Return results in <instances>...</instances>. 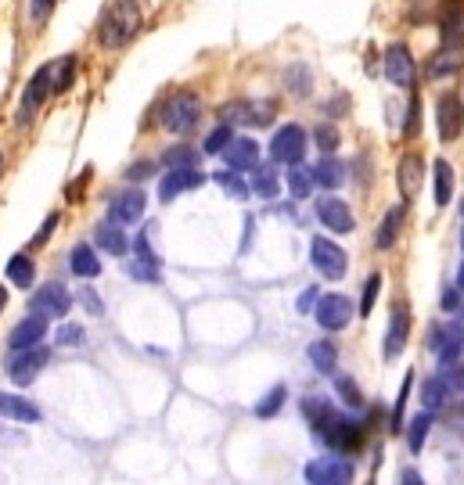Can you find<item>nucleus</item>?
Returning a JSON list of instances; mask_svg holds the SVG:
<instances>
[{
  "label": "nucleus",
  "mask_w": 464,
  "mask_h": 485,
  "mask_svg": "<svg viewBox=\"0 0 464 485\" xmlns=\"http://www.w3.org/2000/svg\"><path fill=\"white\" fill-rule=\"evenodd\" d=\"M313 141H317L321 151H335V148H338V130H335V126H317Z\"/></svg>",
  "instance_id": "43"
},
{
  "label": "nucleus",
  "mask_w": 464,
  "mask_h": 485,
  "mask_svg": "<svg viewBox=\"0 0 464 485\" xmlns=\"http://www.w3.org/2000/svg\"><path fill=\"white\" fill-rule=\"evenodd\" d=\"M457 287L464 291V263H460V273H457Z\"/></svg>",
  "instance_id": "56"
},
{
  "label": "nucleus",
  "mask_w": 464,
  "mask_h": 485,
  "mask_svg": "<svg viewBox=\"0 0 464 485\" xmlns=\"http://www.w3.org/2000/svg\"><path fill=\"white\" fill-rule=\"evenodd\" d=\"M137 255H141L144 263H155V252H151V241H148V234H141V238H137Z\"/></svg>",
  "instance_id": "52"
},
{
  "label": "nucleus",
  "mask_w": 464,
  "mask_h": 485,
  "mask_svg": "<svg viewBox=\"0 0 464 485\" xmlns=\"http://www.w3.org/2000/svg\"><path fill=\"white\" fill-rule=\"evenodd\" d=\"M141 26V8L137 0H116L102 19V44L105 47H123Z\"/></svg>",
  "instance_id": "2"
},
{
  "label": "nucleus",
  "mask_w": 464,
  "mask_h": 485,
  "mask_svg": "<svg viewBox=\"0 0 464 485\" xmlns=\"http://www.w3.org/2000/svg\"><path fill=\"white\" fill-rule=\"evenodd\" d=\"M460 216H464V202H460Z\"/></svg>",
  "instance_id": "59"
},
{
  "label": "nucleus",
  "mask_w": 464,
  "mask_h": 485,
  "mask_svg": "<svg viewBox=\"0 0 464 485\" xmlns=\"http://www.w3.org/2000/svg\"><path fill=\"white\" fill-rule=\"evenodd\" d=\"M8 280H12L15 287H29V284L37 280V263H33L29 255H15V259L8 263Z\"/></svg>",
  "instance_id": "30"
},
{
  "label": "nucleus",
  "mask_w": 464,
  "mask_h": 485,
  "mask_svg": "<svg viewBox=\"0 0 464 485\" xmlns=\"http://www.w3.org/2000/svg\"><path fill=\"white\" fill-rule=\"evenodd\" d=\"M44 335H47V317L29 313L26 320H19V324H15V331H12L8 345H12V349H29V345H40V338H44Z\"/></svg>",
  "instance_id": "18"
},
{
  "label": "nucleus",
  "mask_w": 464,
  "mask_h": 485,
  "mask_svg": "<svg viewBox=\"0 0 464 485\" xmlns=\"http://www.w3.org/2000/svg\"><path fill=\"white\" fill-rule=\"evenodd\" d=\"M464 65V8L457 0H450V8L443 12V44L436 51V58L428 61V76H453Z\"/></svg>",
  "instance_id": "1"
},
{
  "label": "nucleus",
  "mask_w": 464,
  "mask_h": 485,
  "mask_svg": "<svg viewBox=\"0 0 464 485\" xmlns=\"http://www.w3.org/2000/svg\"><path fill=\"white\" fill-rule=\"evenodd\" d=\"M400 230H403V206H393V209L386 213L382 227H379V234H375V245H379V248H393L396 238H400Z\"/></svg>",
  "instance_id": "25"
},
{
  "label": "nucleus",
  "mask_w": 464,
  "mask_h": 485,
  "mask_svg": "<svg viewBox=\"0 0 464 485\" xmlns=\"http://www.w3.org/2000/svg\"><path fill=\"white\" fill-rule=\"evenodd\" d=\"M460 241H464V234H460Z\"/></svg>",
  "instance_id": "60"
},
{
  "label": "nucleus",
  "mask_w": 464,
  "mask_h": 485,
  "mask_svg": "<svg viewBox=\"0 0 464 485\" xmlns=\"http://www.w3.org/2000/svg\"><path fill=\"white\" fill-rule=\"evenodd\" d=\"M4 306H8V291H4V287H0V310H4Z\"/></svg>",
  "instance_id": "55"
},
{
  "label": "nucleus",
  "mask_w": 464,
  "mask_h": 485,
  "mask_svg": "<svg viewBox=\"0 0 464 485\" xmlns=\"http://www.w3.org/2000/svg\"><path fill=\"white\" fill-rule=\"evenodd\" d=\"M289 187H292L296 198H306L310 187H313V176L306 169H299V162H296V166H289Z\"/></svg>",
  "instance_id": "36"
},
{
  "label": "nucleus",
  "mask_w": 464,
  "mask_h": 485,
  "mask_svg": "<svg viewBox=\"0 0 464 485\" xmlns=\"http://www.w3.org/2000/svg\"><path fill=\"white\" fill-rule=\"evenodd\" d=\"M51 8H54V0H33V8H29V12H33V19H37V22H44V19L51 15Z\"/></svg>",
  "instance_id": "51"
},
{
  "label": "nucleus",
  "mask_w": 464,
  "mask_h": 485,
  "mask_svg": "<svg viewBox=\"0 0 464 485\" xmlns=\"http://www.w3.org/2000/svg\"><path fill=\"white\" fill-rule=\"evenodd\" d=\"M227 144H231V130H227V126H216V130L209 133V141H206V151L216 155V151H224Z\"/></svg>",
  "instance_id": "45"
},
{
  "label": "nucleus",
  "mask_w": 464,
  "mask_h": 485,
  "mask_svg": "<svg viewBox=\"0 0 464 485\" xmlns=\"http://www.w3.org/2000/svg\"><path fill=\"white\" fill-rule=\"evenodd\" d=\"M54 227H58V213H54V216H47V220H44V230H40V238H37V245H44V241H47V238H51V230H54Z\"/></svg>",
  "instance_id": "53"
},
{
  "label": "nucleus",
  "mask_w": 464,
  "mask_h": 485,
  "mask_svg": "<svg viewBox=\"0 0 464 485\" xmlns=\"http://www.w3.org/2000/svg\"><path fill=\"white\" fill-rule=\"evenodd\" d=\"M206 183V176L195 169V166H183V169H169L166 176H162V187H159V198L162 202H173L176 194H183V190H195V187H202Z\"/></svg>",
  "instance_id": "14"
},
{
  "label": "nucleus",
  "mask_w": 464,
  "mask_h": 485,
  "mask_svg": "<svg viewBox=\"0 0 464 485\" xmlns=\"http://www.w3.org/2000/svg\"><path fill=\"white\" fill-rule=\"evenodd\" d=\"M349 478H353V464H349L346 457L328 453V457H317V460L306 464V481H317V485H342V481H349Z\"/></svg>",
  "instance_id": "7"
},
{
  "label": "nucleus",
  "mask_w": 464,
  "mask_h": 485,
  "mask_svg": "<svg viewBox=\"0 0 464 485\" xmlns=\"http://www.w3.org/2000/svg\"><path fill=\"white\" fill-rule=\"evenodd\" d=\"M460 327H464V306H460Z\"/></svg>",
  "instance_id": "58"
},
{
  "label": "nucleus",
  "mask_w": 464,
  "mask_h": 485,
  "mask_svg": "<svg viewBox=\"0 0 464 485\" xmlns=\"http://www.w3.org/2000/svg\"><path fill=\"white\" fill-rule=\"evenodd\" d=\"M428 349L439 356V360H457L460 349H464V327L453 324V327H436L428 335Z\"/></svg>",
  "instance_id": "16"
},
{
  "label": "nucleus",
  "mask_w": 464,
  "mask_h": 485,
  "mask_svg": "<svg viewBox=\"0 0 464 485\" xmlns=\"http://www.w3.org/2000/svg\"><path fill=\"white\" fill-rule=\"evenodd\" d=\"M72 79H76V58H65L61 69H58V79L51 83V90H54V93H65V90L72 86Z\"/></svg>",
  "instance_id": "40"
},
{
  "label": "nucleus",
  "mask_w": 464,
  "mask_h": 485,
  "mask_svg": "<svg viewBox=\"0 0 464 485\" xmlns=\"http://www.w3.org/2000/svg\"><path fill=\"white\" fill-rule=\"evenodd\" d=\"M436 126H439V141H457L464 130V105L457 93H443L439 97V109H436Z\"/></svg>",
  "instance_id": "9"
},
{
  "label": "nucleus",
  "mask_w": 464,
  "mask_h": 485,
  "mask_svg": "<svg viewBox=\"0 0 464 485\" xmlns=\"http://www.w3.org/2000/svg\"><path fill=\"white\" fill-rule=\"evenodd\" d=\"M216 183L231 194V198H248V183L234 173V169H224V173H216Z\"/></svg>",
  "instance_id": "34"
},
{
  "label": "nucleus",
  "mask_w": 464,
  "mask_h": 485,
  "mask_svg": "<svg viewBox=\"0 0 464 485\" xmlns=\"http://www.w3.org/2000/svg\"><path fill=\"white\" fill-rule=\"evenodd\" d=\"M54 76V65H40L37 69V76L29 79V86H26V93H22V112H19V123H29L33 119V112L44 105V97L51 93V79Z\"/></svg>",
  "instance_id": "12"
},
{
  "label": "nucleus",
  "mask_w": 464,
  "mask_h": 485,
  "mask_svg": "<svg viewBox=\"0 0 464 485\" xmlns=\"http://www.w3.org/2000/svg\"><path fill=\"white\" fill-rule=\"evenodd\" d=\"M386 76H389L393 86H411L414 83V58H411L407 47L396 44V47L386 51Z\"/></svg>",
  "instance_id": "15"
},
{
  "label": "nucleus",
  "mask_w": 464,
  "mask_h": 485,
  "mask_svg": "<svg viewBox=\"0 0 464 485\" xmlns=\"http://www.w3.org/2000/svg\"><path fill=\"white\" fill-rule=\"evenodd\" d=\"M421 130V97L414 93L411 97V109H407V126H403V137H418Z\"/></svg>",
  "instance_id": "41"
},
{
  "label": "nucleus",
  "mask_w": 464,
  "mask_h": 485,
  "mask_svg": "<svg viewBox=\"0 0 464 485\" xmlns=\"http://www.w3.org/2000/svg\"><path fill=\"white\" fill-rule=\"evenodd\" d=\"M199 116H202V101L195 93H173L162 109V126L169 133H188V130H195Z\"/></svg>",
  "instance_id": "3"
},
{
  "label": "nucleus",
  "mask_w": 464,
  "mask_h": 485,
  "mask_svg": "<svg viewBox=\"0 0 464 485\" xmlns=\"http://www.w3.org/2000/svg\"><path fill=\"white\" fill-rule=\"evenodd\" d=\"M310 176H313V183H321V187L335 190V187L346 180V166H342V162H335V158H321V162L310 169Z\"/></svg>",
  "instance_id": "26"
},
{
  "label": "nucleus",
  "mask_w": 464,
  "mask_h": 485,
  "mask_svg": "<svg viewBox=\"0 0 464 485\" xmlns=\"http://www.w3.org/2000/svg\"><path fill=\"white\" fill-rule=\"evenodd\" d=\"M94 238H98V245L105 248V252H112V255H123L126 252V234L119 230V223H98V230H94Z\"/></svg>",
  "instance_id": "27"
},
{
  "label": "nucleus",
  "mask_w": 464,
  "mask_h": 485,
  "mask_svg": "<svg viewBox=\"0 0 464 485\" xmlns=\"http://www.w3.org/2000/svg\"><path fill=\"white\" fill-rule=\"evenodd\" d=\"M144 209H148V198H144V190H119L116 198L109 202V216H112V223H137L141 216H144Z\"/></svg>",
  "instance_id": "13"
},
{
  "label": "nucleus",
  "mask_w": 464,
  "mask_h": 485,
  "mask_svg": "<svg viewBox=\"0 0 464 485\" xmlns=\"http://www.w3.org/2000/svg\"><path fill=\"white\" fill-rule=\"evenodd\" d=\"M407 331H411V317H407V306L400 303V306L393 310L389 335H386V356H389V360H396V356L403 352V345H407Z\"/></svg>",
  "instance_id": "21"
},
{
  "label": "nucleus",
  "mask_w": 464,
  "mask_h": 485,
  "mask_svg": "<svg viewBox=\"0 0 464 485\" xmlns=\"http://www.w3.org/2000/svg\"><path fill=\"white\" fill-rule=\"evenodd\" d=\"M310 263L328 277V280H338L342 273H346V252L335 245V241H328V238H313V245H310Z\"/></svg>",
  "instance_id": "8"
},
{
  "label": "nucleus",
  "mask_w": 464,
  "mask_h": 485,
  "mask_svg": "<svg viewBox=\"0 0 464 485\" xmlns=\"http://www.w3.org/2000/svg\"><path fill=\"white\" fill-rule=\"evenodd\" d=\"M335 384H338V392H342V400H349L353 407H360V388H356V381H353V377H338Z\"/></svg>",
  "instance_id": "46"
},
{
  "label": "nucleus",
  "mask_w": 464,
  "mask_h": 485,
  "mask_svg": "<svg viewBox=\"0 0 464 485\" xmlns=\"http://www.w3.org/2000/svg\"><path fill=\"white\" fill-rule=\"evenodd\" d=\"M313 432H321V439H324L328 446H335V449H356L360 439H363V424L342 421V417H335V414H328L324 421H317Z\"/></svg>",
  "instance_id": "5"
},
{
  "label": "nucleus",
  "mask_w": 464,
  "mask_h": 485,
  "mask_svg": "<svg viewBox=\"0 0 464 485\" xmlns=\"http://www.w3.org/2000/svg\"><path fill=\"white\" fill-rule=\"evenodd\" d=\"M248 190H256L259 198H277V194H281V183H277L273 166L256 162V166H252V187H248Z\"/></svg>",
  "instance_id": "24"
},
{
  "label": "nucleus",
  "mask_w": 464,
  "mask_h": 485,
  "mask_svg": "<svg viewBox=\"0 0 464 485\" xmlns=\"http://www.w3.org/2000/svg\"><path fill=\"white\" fill-rule=\"evenodd\" d=\"M224 158H227V166H231L234 173H248V169L259 162V148H256L252 137H238V141H231V144L224 148Z\"/></svg>",
  "instance_id": "19"
},
{
  "label": "nucleus",
  "mask_w": 464,
  "mask_h": 485,
  "mask_svg": "<svg viewBox=\"0 0 464 485\" xmlns=\"http://www.w3.org/2000/svg\"><path fill=\"white\" fill-rule=\"evenodd\" d=\"M321 295H317V287H306L303 295H299V313H313V303H317Z\"/></svg>",
  "instance_id": "50"
},
{
  "label": "nucleus",
  "mask_w": 464,
  "mask_h": 485,
  "mask_svg": "<svg viewBox=\"0 0 464 485\" xmlns=\"http://www.w3.org/2000/svg\"><path fill=\"white\" fill-rule=\"evenodd\" d=\"M432 173H436V206H450V194H453V169L450 162H432Z\"/></svg>",
  "instance_id": "29"
},
{
  "label": "nucleus",
  "mask_w": 464,
  "mask_h": 485,
  "mask_svg": "<svg viewBox=\"0 0 464 485\" xmlns=\"http://www.w3.org/2000/svg\"><path fill=\"white\" fill-rule=\"evenodd\" d=\"M303 155H306V133H303V126H281V130L273 133L270 158L277 166H296V162H303Z\"/></svg>",
  "instance_id": "4"
},
{
  "label": "nucleus",
  "mask_w": 464,
  "mask_h": 485,
  "mask_svg": "<svg viewBox=\"0 0 464 485\" xmlns=\"http://www.w3.org/2000/svg\"><path fill=\"white\" fill-rule=\"evenodd\" d=\"M83 331L79 327H58V345H79Z\"/></svg>",
  "instance_id": "49"
},
{
  "label": "nucleus",
  "mask_w": 464,
  "mask_h": 485,
  "mask_svg": "<svg viewBox=\"0 0 464 485\" xmlns=\"http://www.w3.org/2000/svg\"><path fill=\"white\" fill-rule=\"evenodd\" d=\"M47 360H51V352L40 349V345L15 349V356H12V363H8V377H12L15 384H33V381L40 377V370L47 367Z\"/></svg>",
  "instance_id": "6"
},
{
  "label": "nucleus",
  "mask_w": 464,
  "mask_h": 485,
  "mask_svg": "<svg viewBox=\"0 0 464 485\" xmlns=\"http://www.w3.org/2000/svg\"><path fill=\"white\" fill-rule=\"evenodd\" d=\"M443 403H446V384H443L439 377H432V381L425 384V407H428V410H443Z\"/></svg>",
  "instance_id": "39"
},
{
  "label": "nucleus",
  "mask_w": 464,
  "mask_h": 485,
  "mask_svg": "<svg viewBox=\"0 0 464 485\" xmlns=\"http://www.w3.org/2000/svg\"><path fill=\"white\" fill-rule=\"evenodd\" d=\"M382 291V273H370L363 280V299H360V317H370V310H375V299Z\"/></svg>",
  "instance_id": "33"
},
{
  "label": "nucleus",
  "mask_w": 464,
  "mask_h": 485,
  "mask_svg": "<svg viewBox=\"0 0 464 485\" xmlns=\"http://www.w3.org/2000/svg\"><path fill=\"white\" fill-rule=\"evenodd\" d=\"M199 162V151L195 148H173V151H166V166L169 169H183V166H195Z\"/></svg>",
  "instance_id": "38"
},
{
  "label": "nucleus",
  "mask_w": 464,
  "mask_h": 485,
  "mask_svg": "<svg viewBox=\"0 0 464 485\" xmlns=\"http://www.w3.org/2000/svg\"><path fill=\"white\" fill-rule=\"evenodd\" d=\"M443 306H446V310H457V295H453V291H446V295H443Z\"/></svg>",
  "instance_id": "54"
},
{
  "label": "nucleus",
  "mask_w": 464,
  "mask_h": 485,
  "mask_svg": "<svg viewBox=\"0 0 464 485\" xmlns=\"http://www.w3.org/2000/svg\"><path fill=\"white\" fill-rule=\"evenodd\" d=\"M69 310H72V295L61 284H47L33 295V313H40L47 320H61Z\"/></svg>",
  "instance_id": "11"
},
{
  "label": "nucleus",
  "mask_w": 464,
  "mask_h": 485,
  "mask_svg": "<svg viewBox=\"0 0 464 485\" xmlns=\"http://www.w3.org/2000/svg\"><path fill=\"white\" fill-rule=\"evenodd\" d=\"M151 173H155V166H151V162H134V166L126 169V176H130V180H148Z\"/></svg>",
  "instance_id": "48"
},
{
  "label": "nucleus",
  "mask_w": 464,
  "mask_h": 485,
  "mask_svg": "<svg viewBox=\"0 0 464 485\" xmlns=\"http://www.w3.org/2000/svg\"><path fill=\"white\" fill-rule=\"evenodd\" d=\"M421 180H425V162H421L418 155L400 158V166H396V183H400L403 198H414V194L421 190Z\"/></svg>",
  "instance_id": "20"
},
{
  "label": "nucleus",
  "mask_w": 464,
  "mask_h": 485,
  "mask_svg": "<svg viewBox=\"0 0 464 485\" xmlns=\"http://www.w3.org/2000/svg\"><path fill=\"white\" fill-rule=\"evenodd\" d=\"M407 396H411V374L403 377L400 400H396V410H393V432H403V407H407Z\"/></svg>",
  "instance_id": "42"
},
{
  "label": "nucleus",
  "mask_w": 464,
  "mask_h": 485,
  "mask_svg": "<svg viewBox=\"0 0 464 485\" xmlns=\"http://www.w3.org/2000/svg\"><path fill=\"white\" fill-rule=\"evenodd\" d=\"M79 303L86 306V313H90V317H102V313H105V310H102V299L94 295V287H86V284L79 287Z\"/></svg>",
  "instance_id": "44"
},
{
  "label": "nucleus",
  "mask_w": 464,
  "mask_h": 485,
  "mask_svg": "<svg viewBox=\"0 0 464 485\" xmlns=\"http://www.w3.org/2000/svg\"><path fill=\"white\" fill-rule=\"evenodd\" d=\"M428 428H432V417H428V414H418V417L411 421V435H407V439H411V449H414V453H421Z\"/></svg>",
  "instance_id": "37"
},
{
  "label": "nucleus",
  "mask_w": 464,
  "mask_h": 485,
  "mask_svg": "<svg viewBox=\"0 0 464 485\" xmlns=\"http://www.w3.org/2000/svg\"><path fill=\"white\" fill-rule=\"evenodd\" d=\"M285 388L281 384H277V388H270V392H266V400L263 403H256V417H273L277 410H281V403H285Z\"/></svg>",
  "instance_id": "35"
},
{
  "label": "nucleus",
  "mask_w": 464,
  "mask_h": 485,
  "mask_svg": "<svg viewBox=\"0 0 464 485\" xmlns=\"http://www.w3.org/2000/svg\"><path fill=\"white\" fill-rule=\"evenodd\" d=\"M0 417H12V421H40V410L22 400V396H8L0 392Z\"/></svg>",
  "instance_id": "23"
},
{
  "label": "nucleus",
  "mask_w": 464,
  "mask_h": 485,
  "mask_svg": "<svg viewBox=\"0 0 464 485\" xmlns=\"http://www.w3.org/2000/svg\"><path fill=\"white\" fill-rule=\"evenodd\" d=\"M436 377L446 384V392H464V370L453 360H439V374Z\"/></svg>",
  "instance_id": "32"
},
{
  "label": "nucleus",
  "mask_w": 464,
  "mask_h": 485,
  "mask_svg": "<svg viewBox=\"0 0 464 485\" xmlns=\"http://www.w3.org/2000/svg\"><path fill=\"white\" fill-rule=\"evenodd\" d=\"M313 313H317V324L324 331H342L353 320V303L346 295H321Z\"/></svg>",
  "instance_id": "10"
},
{
  "label": "nucleus",
  "mask_w": 464,
  "mask_h": 485,
  "mask_svg": "<svg viewBox=\"0 0 464 485\" xmlns=\"http://www.w3.org/2000/svg\"><path fill=\"white\" fill-rule=\"evenodd\" d=\"M0 173H4V155H0Z\"/></svg>",
  "instance_id": "57"
},
{
  "label": "nucleus",
  "mask_w": 464,
  "mask_h": 485,
  "mask_svg": "<svg viewBox=\"0 0 464 485\" xmlns=\"http://www.w3.org/2000/svg\"><path fill=\"white\" fill-rule=\"evenodd\" d=\"M310 363H313L321 374H331L335 363H338V349H335L331 342H313V345H310Z\"/></svg>",
  "instance_id": "31"
},
{
  "label": "nucleus",
  "mask_w": 464,
  "mask_h": 485,
  "mask_svg": "<svg viewBox=\"0 0 464 485\" xmlns=\"http://www.w3.org/2000/svg\"><path fill=\"white\" fill-rule=\"evenodd\" d=\"M227 119L231 123H248V126H266L273 119V105H231Z\"/></svg>",
  "instance_id": "22"
},
{
  "label": "nucleus",
  "mask_w": 464,
  "mask_h": 485,
  "mask_svg": "<svg viewBox=\"0 0 464 485\" xmlns=\"http://www.w3.org/2000/svg\"><path fill=\"white\" fill-rule=\"evenodd\" d=\"M317 216H321V223L328 227V230H335V234H349L356 223H353V213L346 209V202H338V198H321L317 202Z\"/></svg>",
  "instance_id": "17"
},
{
  "label": "nucleus",
  "mask_w": 464,
  "mask_h": 485,
  "mask_svg": "<svg viewBox=\"0 0 464 485\" xmlns=\"http://www.w3.org/2000/svg\"><path fill=\"white\" fill-rule=\"evenodd\" d=\"M72 273H76V277H83V280H86V277H98V273H102V263H98V255L90 252L86 245H76V248H72Z\"/></svg>",
  "instance_id": "28"
},
{
  "label": "nucleus",
  "mask_w": 464,
  "mask_h": 485,
  "mask_svg": "<svg viewBox=\"0 0 464 485\" xmlns=\"http://www.w3.org/2000/svg\"><path fill=\"white\" fill-rule=\"evenodd\" d=\"M130 277H137V280H148V284H155L159 280V270H155V263H137V266H130Z\"/></svg>",
  "instance_id": "47"
}]
</instances>
